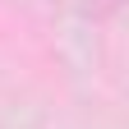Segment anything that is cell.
I'll return each mask as SVG.
<instances>
[{"mask_svg": "<svg viewBox=\"0 0 129 129\" xmlns=\"http://www.w3.org/2000/svg\"><path fill=\"white\" fill-rule=\"evenodd\" d=\"M115 5H120V0H92L88 9H92V14H111V9H115Z\"/></svg>", "mask_w": 129, "mask_h": 129, "instance_id": "cell-1", "label": "cell"}]
</instances>
